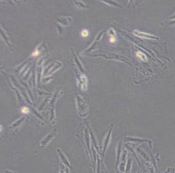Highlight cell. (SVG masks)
<instances>
[{
	"mask_svg": "<svg viewBox=\"0 0 175 173\" xmlns=\"http://www.w3.org/2000/svg\"><path fill=\"white\" fill-rule=\"evenodd\" d=\"M134 34L138 35V36H139V37H142V38H155V37L152 36V35H148V34H146L144 33L138 32V31H134Z\"/></svg>",
	"mask_w": 175,
	"mask_h": 173,
	"instance_id": "1",
	"label": "cell"
},
{
	"mask_svg": "<svg viewBox=\"0 0 175 173\" xmlns=\"http://www.w3.org/2000/svg\"><path fill=\"white\" fill-rule=\"evenodd\" d=\"M137 56L139 59H140L141 60H142V61H147V57H146V56L142 52H137Z\"/></svg>",
	"mask_w": 175,
	"mask_h": 173,
	"instance_id": "2",
	"label": "cell"
},
{
	"mask_svg": "<svg viewBox=\"0 0 175 173\" xmlns=\"http://www.w3.org/2000/svg\"><path fill=\"white\" fill-rule=\"evenodd\" d=\"M88 35H89V32H88V30L84 29V30L82 31L81 35L83 37H86L88 36Z\"/></svg>",
	"mask_w": 175,
	"mask_h": 173,
	"instance_id": "3",
	"label": "cell"
},
{
	"mask_svg": "<svg viewBox=\"0 0 175 173\" xmlns=\"http://www.w3.org/2000/svg\"><path fill=\"white\" fill-rule=\"evenodd\" d=\"M22 113L24 114H27L29 113V109L26 107H24L22 108Z\"/></svg>",
	"mask_w": 175,
	"mask_h": 173,
	"instance_id": "4",
	"label": "cell"
},
{
	"mask_svg": "<svg viewBox=\"0 0 175 173\" xmlns=\"http://www.w3.org/2000/svg\"><path fill=\"white\" fill-rule=\"evenodd\" d=\"M39 52L37 50H35V52L32 53V56L33 57H37L39 56Z\"/></svg>",
	"mask_w": 175,
	"mask_h": 173,
	"instance_id": "5",
	"label": "cell"
},
{
	"mask_svg": "<svg viewBox=\"0 0 175 173\" xmlns=\"http://www.w3.org/2000/svg\"><path fill=\"white\" fill-rule=\"evenodd\" d=\"M115 41H116V38H115L114 36H111L110 38V42L111 43H114Z\"/></svg>",
	"mask_w": 175,
	"mask_h": 173,
	"instance_id": "6",
	"label": "cell"
}]
</instances>
